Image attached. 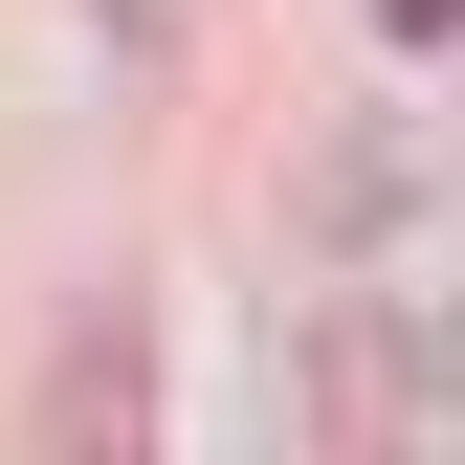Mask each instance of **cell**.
I'll list each match as a JSON object with an SVG mask.
<instances>
[{
	"mask_svg": "<svg viewBox=\"0 0 465 465\" xmlns=\"http://www.w3.org/2000/svg\"><path fill=\"white\" fill-rule=\"evenodd\" d=\"M355 399H377V421H421V443L465 421V288H399V311L355 332Z\"/></svg>",
	"mask_w": 465,
	"mask_h": 465,
	"instance_id": "6da1fadb",
	"label": "cell"
},
{
	"mask_svg": "<svg viewBox=\"0 0 465 465\" xmlns=\"http://www.w3.org/2000/svg\"><path fill=\"white\" fill-rule=\"evenodd\" d=\"M421 178H443L421 134H332V155H311V244H399V222H421Z\"/></svg>",
	"mask_w": 465,
	"mask_h": 465,
	"instance_id": "7a4b0ae2",
	"label": "cell"
},
{
	"mask_svg": "<svg viewBox=\"0 0 465 465\" xmlns=\"http://www.w3.org/2000/svg\"><path fill=\"white\" fill-rule=\"evenodd\" d=\"M89 421H134V355L111 332H67V377H45V443H89Z\"/></svg>",
	"mask_w": 465,
	"mask_h": 465,
	"instance_id": "3957f363",
	"label": "cell"
},
{
	"mask_svg": "<svg viewBox=\"0 0 465 465\" xmlns=\"http://www.w3.org/2000/svg\"><path fill=\"white\" fill-rule=\"evenodd\" d=\"M89 23H111V45H178V23H200V0H89Z\"/></svg>",
	"mask_w": 465,
	"mask_h": 465,
	"instance_id": "277c9868",
	"label": "cell"
},
{
	"mask_svg": "<svg viewBox=\"0 0 465 465\" xmlns=\"http://www.w3.org/2000/svg\"><path fill=\"white\" fill-rule=\"evenodd\" d=\"M377 23H399V45H465V0H377Z\"/></svg>",
	"mask_w": 465,
	"mask_h": 465,
	"instance_id": "5b68a950",
	"label": "cell"
}]
</instances>
